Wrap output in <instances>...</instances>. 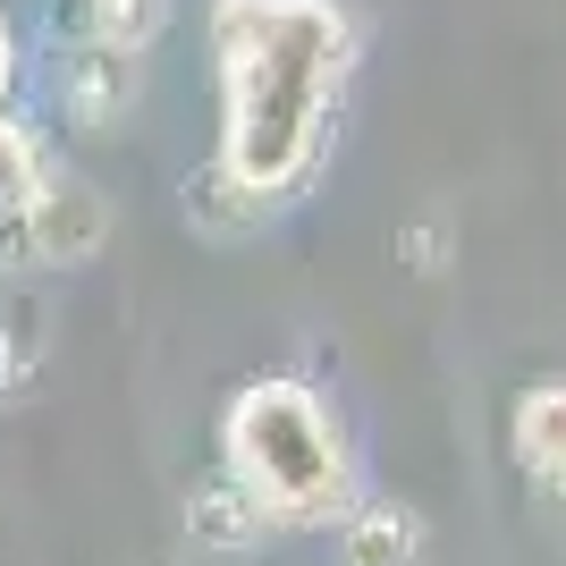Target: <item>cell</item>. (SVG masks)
<instances>
[{"instance_id":"cell-1","label":"cell","mask_w":566,"mask_h":566,"mask_svg":"<svg viewBox=\"0 0 566 566\" xmlns=\"http://www.w3.org/2000/svg\"><path fill=\"white\" fill-rule=\"evenodd\" d=\"M338 85V18L322 0H229V161L245 187L296 178Z\"/></svg>"},{"instance_id":"cell-2","label":"cell","mask_w":566,"mask_h":566,"mask_svg":"<svg viewBox=\"0 0 566 566\" xmlns=\"http://www.w3.org/2000/svg\"><path fill=\"white\" fill-rule=\"evenodd\" d=\"M237 457H271V465H254V482L271 499H322V482L338 473L331 431L296 389H254V406L237 415Z\"/></svg>"},{"instance_id":"cell-3","label":"cell","mask_w":566,"mask_h":566,"mask_svg":"<svg viewBox=\"0 0 566 566\" xmlns=\"http://www.w3.org/2000/svg\"><path fill=\"white\" fill-rule=\"evenodd\" d=\"M524 457H533L549 482H566V389L524 406Z\"/></svg>"},{"instance_id":"cell-4","label":"cell","mask_w":566,"mask_h":566,"mask_svg":"<svg viewBox=\"0 0 566 566\" xmlns=\"http://www.w3.org/2000/svg\"><path fill=\"white\" fill-rule=\"evenodd\" d=\"M406 516H389V507H373V516L355 524V566H389V558H406Z\"/></svg>"}]
</instances>
